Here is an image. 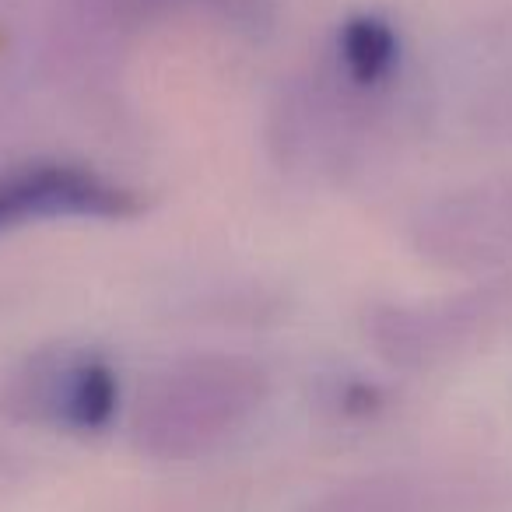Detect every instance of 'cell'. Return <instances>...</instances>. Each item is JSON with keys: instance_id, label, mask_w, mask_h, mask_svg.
<instances>
[{"instance_id": "1", "label": "cell", "mask_w": 512, "mask_h": 512, "mask_svg": "<svg viewBox=\"0 0 512 512\" xmlns=\"http://www.w3.org/2000/svg\"><path fill=\"white\" fill-rule=\"evenodd\" d=\"M127 193L113 190L99 176H88L81 169H43L18 172V176L0 179V228L15 225L36 214H127Z\"/></svg>"}, {"instance_id": "4", "label": "cell", "mask_w": 512, "mask_h": 512, "mask_svg": "<svg viewBox=\"0 0 512 512\" xmlns=\"http://www.w3.org/2000/svg\"><path fill=\"white\" fill-rule=\"evenodd\" d=\"M334 512H348V509H341V505H337V509H334ZM362 512H365V509H362Z\"/></svg>"}, {"instance_id": "3", "label": "cell", "mask_w": 512, "mask_h": 512, "mask_svg": "<svg viewBox=\"0 0 512 512\" xmlns=\"http://www.w3.org/2000/svg\"><path fill=\"white\" fill-rule=\"evenodd\" d=\"M341 50L358 81H376L393 64L397 43H393V32L379 18H355L344 29Z\"/></svg>"}, {"instance_id": "2", "label": "cell", "mask_w": 512, "mask_h": 512, "mask_svg": "<svg viewBox=\"0 0 512 512\" xmlns=\"http://www.w3.org/2000/svg\"><path fill=\"white\" fill-rule=\"evenodd\" d=\"M60 418L81 432L109 425L116 411V379L102 362H81L78 369L67 372L60 386Z\"/></svg>"}]
</instances>
